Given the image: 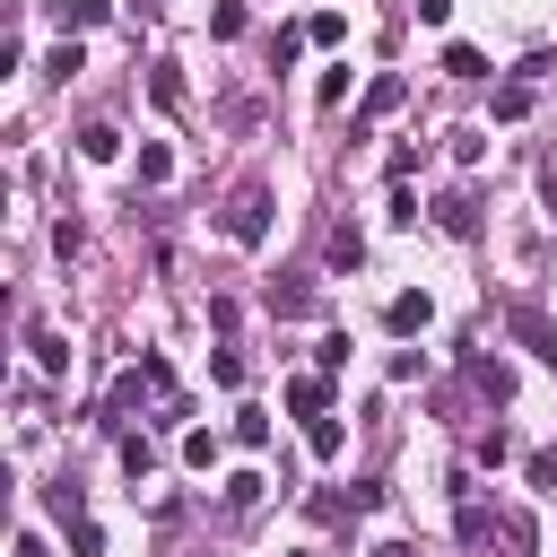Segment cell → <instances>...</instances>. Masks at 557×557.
<instances>
[{
  "label": "cell",
  "instance_id": "cell-3",
  "mask_svg": "<svg viewBox=\"0 0 557 557\" xmlns=\"http://www.w3.org/2000/svg\"><path fill=\"white\" fill-rule=\"evenodd\" d=\"M513 339H522L540 366H557V322H548L540 305H513Z\"/></svg>",
  "mask_w": 557,
  "mask_h": 557
},
{
  "label": "cell",
  "instance_id": "cell-21",
  "mask_svg": "<svg viewBox=\"0 0 557 557\" xmlns=\"http://www.w3.org/2000/svg\"><path fill=\"white\" fill-rule=\"evenodd\" d=\"M165 174H174V157H165V148L148 139V148H139V183H165Z\"/></svg>",
  "mask_w": 557,
  "mask_h": 557
},
{
  "label": "cell",
  "instance_id": "cell-9",
  "mask_svg": "<svg viewBox=\"0 0 557 557\" xmlns=\"http://www.w3.org/2000/svg\"><path fill=\"white\" fill-rule=\"evenodd\" d=\"M305 444H313V461H339V444H348V426H339V418L322 409V418L305 426Z\"/></svg>",
  "mask_w": 557,
  "mask_h": 557
},
{
  "label": "cell",
  "instance_id": "cell-8",
  "mask_svg": "<svg viewBox=\"0 0 557 557\" xmlns=\"http://www.w3.org/2000/svg\"><path fill=\"white\" fill-rule=\"evenodd\" d=\"M470 383H479L487 400H513V374H505V357H470Z\"/></svg>",
  "mask_w": 557,
  "mask_h": 557
},
{
  "label": "cell",
  "instance_id": "cell-2",
  "mask_svg": "<svg viewBox=\"0 0 557 557\" xmlns=\"http://www.w3.org/2000/svg\"><path fill=\"white\" fill-rule=\"evenodd\" d=\"M383 322H392V339H418V331L435 322V296H426V287H400V296L383 305Z\"/></svg>",
  "mask_w": 557,
  "mask_h": 557
},
{
  "label": "cell",
  "instance_id": "cell-20",
  "mask_svg": "<svg viewBox=\"0 0 557 557\" xmlns=\"http://www.w3.org/2000/svg\"><path fill=\"white\" fill-rule=\"evenodd\" d=\"M339 35H348V17H339V9H322V17L305 26V44H339Z\"/></svg>",
  "mask_w": 557,
  "mask_h": 557
},
{
  "label": "cell",
  "instance_id": "cell-10",
  "mask_svg": "<svg viewBox=\"0 0 557 557\" xmlns=\"http://www.w3.org/2000/svg\"><path fill=\"white\" fill-rule=\"evenodd\" d=\"M435 226H444V235H479V209L453 191V200H435Z\"/></svg>",
  "mask_w": 557,
  "mask_h": 557
},
{
  "label": "cell",
  "instance_id": "cell-6",
  "mask_svg": "<svg viewBox=\"0 0 557 557\" xmlns=\"http://www.w3.org/2000/svg\"><path fill=\"white\" fill-rule=\"evenodd\" d=\"M400 96H409V87H400V78H392V70H383V78H374V87H366V104H357V122H383V113H392V104H400Z\"/></svg>",
  "mask_w": 557,
  "mask_h": 557
},
{
  "label": "cell",
  "instance_id": "cell-24",
  "mask_svg": "<svg viewBox=\"0 0 557 557\" xmlns=\"http://www.w3.org/2000/svg\"><path fill=\"white\" fill-rule=\"evenodd\" d=\"M252 496H261V470H235V479H226V505H235V513H244V505H252Z\"/></svg>",
  "mask_w": 557,
  "mask_h": 557
},
{
  "label": "cell",
  "instance_id": "cell-19",
  "mask_svg": "<svg viewBox=\"0 0 557 557\" xmlns=\"http://www.w3.org/2000/svg\"><path fill=\"white\" fill-rule=\"evenodd\" d=\"M209 35H244V0H218L209 9Z\"/></svg>",
  "mask_w": 557,
  "mask_h": 557
},
{
  "label": "cell",
  "instance_id": "cell-25",
  "mask_svg": "<svg viewBox=\"0 0 557 557\" xmlns=\"http://www.w3.org/2000/svg\"><path fill=\"white\" fill-rule=\"evenodd\" d=\"M70 548H78V557H96V548H104V531H96L87 513H70Z\"/></svg>",
  "mask_w": 557,
  "mask_h": 557
},
{
  "label": "cell",
  "instance_id": "cell-7",
  "mask_svg": "<svg viewBox=\"0 0 557 557\" xmlns=\"http://www.w3.org/2000/svg\"><path fill=\"white\" fill-rule=\"evenodd\" d=\"M78 157H87V165L122 157V131H113V122H87V131H78Z\"/></svg>",
  "mask_w": 557,
  "mask_h": 557
},
{
  "label": "cell",
  "instance_id": "cell-18",
  "mask_svg": "<svg viewBox=\"0 0 557 557\" xmlns=\"http://www.w3.org/2000/svg\"><path fill=\"white\" fill-rule=\"evenodd\" d=\"M470 453H479V461H487V470H496V461H505V453H513V435H505V426H479V444H470Z\"/></svg>",
  "mask_w": 557,
  "mask_h": 557
},
{
  "label": "cell",
  "instance_id": "cell-15",
  "mask_svg": "<svg viewBox=\"0 0 557 557\" xmlns=\"http://www.w3.org/2000/svg\"><path fill=\"white\" fill-rule=\"evenodd\" d=\"M122 470L148 479V470H157V444H148V435H122Z\"/></svg>",
  "mask_w": 557,
  "mask_h": 557
},
{
  "label": "cell",
  "instance_id": "cell-11",
  "mask_svg": "<svg viewBox=\"0 0 557 557\" xmlns=\"http://www.w3.org/2000/svg\"><path fill=\"white\" fill-rule=\"evenodd\" d=\"M444 70H453V78H487V52H479V44H444Z\"/></svg>",
  "mask_w": 557,
  "mask_h": 557
},
{
  "label": "cell",
  "instance_id": "cell-14",
  "mask_svg": "<svg viewBox=\"0 0 557 557\" xmlns=\"http://www.w3.org/2000/svg\"><path fill=\"white\" fill-rule=\"evenodd\" d=\"M235 444L261 453V444H270V418H261V409H235Z\"/></svg>",
  "mask_w": 557,
  "mask_h": 557
},
{
  "label": "cell",
  "instance_id": "cell-5",
  "mask_svg": "<svg viewBox=\"0 0 557 557\" xmlns=\"http://www.w3.org/2000/svg\"><path fill=\"white\" fill-rule=\"evenodd\" d=\"M531 96H540L531 78H505V87L487 96V113H496V122H522V113H531Z\"/></svg>",
  "mask_w": 557,
  "mask_h": 557
},
{
  "label": "cell",
  "instance_id": "cell-12",
  "mask_svg": "<svg viewBox=\"0 0 557 557\" xmlns=\"http://www.w3.org/2000/svg\"><path fill=\"white\" fill-rule=\"evenodd\" d=\"M522 479H531V487H540V496H557V444H540V453H531V461H522Z\"/></svg>",
  "mask_w": 557,
  "mask_h": 557
},
{
  "label": "cell",
  "instance_id": "cell-13",
  "mask_svg": "<svg viewBox=\"0 0 557 557\" xmlns=\"http://www.w3.org/2000/svg\"><path fill=\"white\" fill-rule=\"evenodd\" d=\"M148 96H157V104H183V70L157 61V70H148Z\"/></svg>",
  "mask_w": 557,
  "mask_h": 557
},
{
  "label": "cell",
  "instance_id": "cell-23",
  "mask_svg": "<svg viewBox=\"0 0 557 557\" xmlns=\"http://www.w3.org/2000/svg\"><path fill=\"white\" fill-rule=\"evenodd\" d=\"M35 366H44V374H61V366H70V348H61L52 331H35Z\"/></svg>",
  "mask_w": 557,
  "mask_h": 557
},
{
  "label": "cell",
  "instance_id": "cell-22",
  "mask_svg": "<svg viewBox=\"0 0 557 557\" xmlns=\"http://www.w3.org/2000/svg\"><path fill=\"white\" fill-rule=\"evenodd\" d=\"M331 261H339V270H357V261H366V244H357V226H339V235H331Z\"/></svg>",
  "mask_w": 557,
  "mask_h": 557
},
{
  "label": "cell",
  "instance_id": "cell-4",
  "mask_svg": "<svg viewBox=\"0 0 557 557\" xmlns=\"http://www.w3.org/2000/svg\"><path fill=\"white\" fill-rule=\"evenodd\" d=\"M287 409H296V418H322V409H331V374H322V366L296 374V383H287Z\"/></svg>",
  "mask_w": 557,
  "mask_h": 557
},
{
  "label": "cell",
  "instance_id": "cell-1",
  "mask_svg": "<svg viewBox=\"0 0 557 557\" xmlns=\"http://www.w3.org/2000/svg\"><path fill=\"white\" fill-rule=\"evenodd\" d=\"M218 235H226V244H261V235H270V191H235V200L218 209Z\"/></svg>",
  "mask_w": 557,
  "mask_h": 557
},
{
  "label": "cell",
  "instance_id": "cell-16",
  "mask_svg": "<svg viewBox=\"0 0 557 557\" xmlns=\"http://www.w3.org/2000/svg\"><path fill=\"white\" fill-rule=\"evenodd\" d=\"M209 461H218V435L191 426V435H183V470H209Z\"/></svg>",
  "mask_w": 557,
  "mask_h": 557
},
{
  "label": "cell",
  "instance_id": "cell-26",
  "mask_svg": "<svg viewBox=\"0 0 557 557\" xmlns=\"http://www.w3.org/2000/svg\"><path fill=\"white\" fill-rule=\"evenodd\" d=\"M17 557H44V540H35V531H17Z\"/></svg>",
  "mask_w": 557,
  "mask_h": 557
},
{
  "label": "cell",
  "instance_id": "cell-17",
  "mask_svg": "<svg viewBox=\"0 0 557 557\" xmlns=\"http://www.w3.org/2000/svg\"><path fill=\"white\" fill-rule=\"evenodd\" d=\"M113 0H61V26H104Z\"/></svg>",
  "mask_w": 557,
  "mask_h": 557
},
{
  "label": "cell",
  "instance_id": "cell-27",
  "mask_svg": "<svg viewBox=\"0 0 557 557\" xmlns=\"http://www.w3.org/2000/svg\"><path fill=\"white\" fill-rule=\"evenodd\" d=\"M366 557H409V548H366Z\"/></svg>",
  "mask_w": 557,
  "mask_h": 557
}]
</instances>
